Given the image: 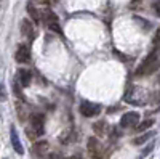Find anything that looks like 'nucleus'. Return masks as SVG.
Returning a JSON list of instances; mask_svg holds the SVG:
<instances>
[{
    "label": "nucleus",
    "mask_w": 160,
    "mask_h": 159,
    "mask_svg": "<svg viewBox=\"0 0 160 159\" xmlns=\"http://www.w3.org/2000/svg\"><path fill=\"white\" fill-rule=\"evenodd\" d=\"M47 148H48L47 141H38V143H37V151H38V153H43Z\"/></svg>",
    "instance_id": "2eb2a0df"
},
{
    "label": "nucleus",
    "mask_w": 160,
    "mask_h": 159,
    "mask_svg": "<svg viewBox=\"0 0 160 159\" xmlns=\"http://www.w3.org/2000/svg\"><path fill=\"white\" fill-rule=\"evenodd\" d=\"M87 148H88V153H90V156H91L93 159H99V157H101V145H99V141H98L95 137L88 138Z\"/></svg>",
    "instance_id": "0eeeda50"
},
{
    "label": "nucleus",
    "mask_w": 160,
    "mask_h": 159,
    "mask_svg": "<svg viewBox=\"0 0 160 159\" xmlns=\"http://www.w3.org/2000/svg\"><path fill=\"white\" fill-rule=\"evenodd\" d=\"M155 103H160V92H158L157 97H155Z\"/></svg>",
    "instance_id": "aec40b11"
},
{
    "label": "nucleus",
    "mask_w": 160,
    "mask_h": 159,
    "mask_svg": "<svg viewBox=\"0 0 160 159\" xmlns=\"http://www.w3.org/2000/svg\"><path fill=\"white\" fill-rule=\"evenodd\" d=\"M11 143H13V148H15L16 153H19V154L24 153L22 145H21V141H19V138H18V134H16V129H15V127H11Z\"/></svg>",
    "instance_id": "1a4fd4ad"
},
{
    "label": "nucleus",
    "mask_w": 160,
    "mask_h": 159,
    "mask_svg": "<svg viewBox=\"0 0 160 159\" xmlns=\"http://www.w3.org/2000/svg\"><path fill=\"white\" fill-rule=\"evenodd\" d=\"M0 8H2V3H0Z\"/></svg>",
    "instance_id": "5701e85b"
},
{
    "label": "nucleus",
    "mask_w": 160,
    "mask_h": 159,
    "mask_svg": "<svg viewBox=\"0 0 160 159\" xmlns=\"http://www.w3.org/2000/svg\"><path fill=\"white\" fill-rule=\"evenodd\" d=\"M31 127H32V135L40 137L45 132V119L42 114H34L31 117Z\"/></svg>",
    "instance_id": "20e7f679"
},
{
    "label": "nucleus",
    "mask_w": 160,
    "mask_h": 159,
    "mask_svg": "<svg viewBox=\"0 0 160 159\" xmlns=\"http://www.w3.org/2000/svg\"><path fill=\"white\" fill-rule=\"evenodd\" d=\"M138 122H139V114L135 111H130V113H125L122 116V119H120V127L130 129V127L138 125Z\"/></svg>",
    "instance_id": "39448f33"
},
{
    "label": "nucleus",
    "mask_w": 160,
    "mask_h": 159,
    "mask_svg": "<svg viewBox=\"0 0 160 159\" xmlns=\"http://www.w3.org/2000/svg\"><path fill=\"white\" fill-rule=\"evenodd\" d=\"M42 21L48 26L53 32H58V34L62 32V31H61L59 19H58V16H56L51 10H43V11H42Z\"/></svg>",
    "instance_id": "f03ea898"
},
{
    "label": "nucleus",
    "mask_w": 160,
    "mask_h": 159,
    "mask_svg": "<svg viewBox=\"0 0 160 159\" xmlns=\"http://www.w3.org/2000/svg\"><path fill=\"white\" fill-rule=\"evenodd\" d=\"M18 63H28L31 60V48L28 45H19L16 48V55H15Z\"/></svg>",
    "instance_id": "6e6552de"
},
{
    "label": "nucleus",
    "mask_w": 160,
    "mask_h": 159,
    "mask_svg": "<svg viewBox=\"0 0 160 159\" xmlns=\"http://www.w3.org/2000/svg\"><path fill=\"white\" fill-rule=\"evenodd\" d=\"M125 98L130 103H135V104L141 106V104L146 103V100H148V93H146L141 87H135V88H131L130 92H127V97Z\"/></svg>",
    "instance_id": "7ed1b4c3"
},
{
    "label": "nucleus",
    "mask_w": 160,
    "mask_h": 159,
    "mask_svg": "<svg viewBox=\"0 0 160 159\" xmlns=\"http://www.w3.org/2000/svg\"><path fill=\"white\" fill-rule=\"evenodd\" d=\"M71 159H82V157H80V156H78V154H77V156H72V157H71Z\"/></svg>",
    "instance_id": "4be33fe9"
},
{
    "label": "nucleus",
    "mask_w": 160,
    "mask_h": 159,
    "mask_svg": "<svg viewBox=\"0 0 160 159\" xmlns=\"http://www.w3.org/2000/svg\"><path fill=\"white\" fill-rule=\"evenodd\" d=\"M42 3H45V5H48V3H51V0H42Z\"/></svg>",
    "instance_id": "412c9836"
},
{
    "label": "nucleus",
    "mask_w": 160,
    "mask_h": 159,
    "mask_svg": "<svg viewBox=\"0 0 160 159\" xmlns=\"http://www.w3.org/2000/svg\"><path fill=\"white\" fill-rule=\"evenodd\" d=\"M148 138H149V135H144V137L135 138V140H133V143H135V145H141V143H144V141H148Z\"/></svg>",
    "instance_id": "dca6fc26"
},
{
    "label": "nucleus",
    "mask_w": 160,
    "mask_h": 159,
    "mask_svg": "<svg viewBox=\"0 0 160 159\" xmlns=\"http://www.w3.org/2000/svg\"><path fill=\"white\" fill-rule=\"evenodd\" d=\"M45 159H62V157H61L59 154H48Z\"/></svg>",
    "instance_id": "6ab92c4d"
},
{
    "label": "nucleus",
    "mask_w": 160,
    "mask_h": 159,
    "mask_svg": "<svg viewBox=\"0 0 160 159\" xmlns=\"http://www.w3.org/2000/svg\"><path fill=\"white\" fill-rule=\"evenodd\" d=\"M154 44H155V45L160 44V29L157 31V34H155V37H154Z\"/></svg>",
    "instance_id": "a211bd4d"
},
{
    "label": "nucleus",
    "mask_w": 160,
    "mask_h": 159,
    "mask_svg": "<svg viewBox=\"0 0 160 159\" xmlns=\"http://www.w3.org/2000/svg\"><path fill=\"white\" fill-rule=\"evenodd\" d=\"M154 11H155V15H157V16H160V0H158V2H155V5H154Z\"/></svg>",
    "instance_id": "f3484780"
},
{
    "label": "nucleus",
    "mask_w": 160,
    "mask_h": 159,
    "mask_svg": "<svg viewBox=\"0 0 160 159\" xmlns=\"http://www.w3.org/2000/svg\"><path fill=\"white\" fill-rule=\"evenodd\" d=\"M158 81H160V76H158Z\"/></svg>",
    "instance_id": "b1692460"
},
{
    "label": "nucleus",
    "mask_w": 160,
    "mask_h": 159,
    "mask_svg": "<svg viewBox=\"0 0 160 159\" xmlns=\"http://www.w3.org/2000/svg\"><path fill=\"white\" fill-rule=\"evenodd\" d=\"M93 130H95V134H96V135H104L106 122H104V121H98L95 125H93Z\"/></svg>",
    "instance_id": "4468645a"
},
{
    "label": "nucleus",
    "mask_w": 160,
    "mask_h": 159,
    "mask_svg": "<svg viewBox=\"0 0 160 159\" xmlns=\"http://www.w3.org/2000/svg\"><path fill=\"white\" fill-rule=\"evenodd\" d=\"M80 113L83 114V117H95L101 113V106L99 104H93V103H82L80 106Z\"/></svg>",
    "instance_id": "423d86ee"
},
{
    "label": "nucleus",
    "mask_w": 160,
    "mask_h": 159,
    "mask_svg": "<svg viewBox=\"0 0 160 159\" xmlns=\"http://www.w3.org/2000/svg\"><path fill=\"white\" fill-rule=\"evenodd\" d=\"M21 31H22V34L26 35V37H34V26H32V23L29 21V19H22V23H21Z\"/></svg>",
    "instance_id": "9b49d317"
},
{
    "label": "nucleus",
    "mask_w": 160,
    "mask_h": 159,
    "mask_svg": "<svg viewBox=\"0 0 160 159\" xmlns=\"http://www.w3.org/2000/svg\"><path fill=\"white\" fill-rule=\"evenodd\" d=\"M18 79H19V82L22 87H28L31 84V79H32V74L28 71V69H19L18 72Z\"/></svg>",
    "instance_id": "9d476101"
},
{
    "label": "nucleus",
    "mask_w": 160,
    "mask_h": 159,
    "mask_svg": "<svg viewBox=\"0 0 160 159\" xmlns=\"http://www.w3.org/2000/svg\"><path fill=\"white\" fill-rule=\"evenodd\" d=\"M158 53H160V47L157 45L148 56L142 60V63L138 66L136 69V76H149L154 71L158 69Z\"/></svg>",
    "instance_id": "f257e3e1"
},
{
    "label": "nucleus",
    "mask_w": 160,
    "mask_h": 159,
    "mask_svg": "<svg viewBox=\"0 0 160 159\" xmlns=\"http://www.w3.org/2000/svg\"><path fill=\"white\" fill-rule=\"evenodd\" d=\"M28 11H29V15L35 19V21H38V19H42V13H38V10L32 5V3H29L28 5Z\"/></svg>",
    "instance_id": "ddd939ff"
},
{
    "label": "nucleus",
    "mask_w": 160,
    "mask_h": 159,
    "mask_svg": "<svg viewBox=\"0 0 160 159\" xmlns=\"http://www.w3.org/2000/svg\"><path fill=\"white\" fill-rule=\"evenodd\" d=\"M152 125H154V119H146V121H142V122H139L136 125V130L135 132H144V130L151 129Z\"/></svg>",
    "instance_id": "f8f14e48"
}]
</instances>
